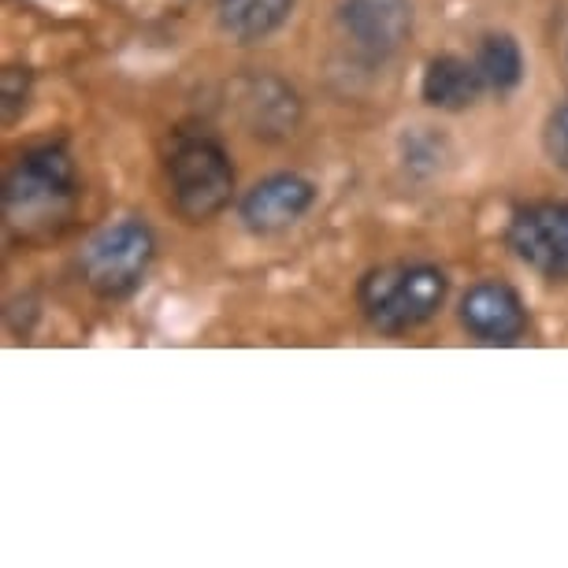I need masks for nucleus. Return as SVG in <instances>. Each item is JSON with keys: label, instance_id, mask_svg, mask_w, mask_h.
Instances as JSON below:
<instances>
[{"label": "nucleus", "instance_id": "nucleus-3", "mask_svg": "<svg viewBox=\"0 0 568 568\" xmlns=\"http://www.w3.org/2000/svg\"><path fill=\"white\" fill-rule=\"evenodd\" d=\"M164 179L171 209L186 223L216 220L234 197V164L209 134H179L164 156Z\"/></svg>", "mask_w": 568, "mask_h": 568}, {"label": "nucleus", "instance_id": "nucleus-8", "mask_svg": "<svg viewBox=\"0 0 568 568\" xmlns=\"http://www.w3.org/2000/svg\"><path fill=\"white\" fill-rule=\"evenodd\" d=\"M457 316L460 327L484 346H517L531 327L524 297L501 278H484V283L468 286Z\"/></svg>", "mask_w": 568, "mask_h": 568}, {"label": "nucleus", "instance_id": "nucleus-1", "mask_svg": "<svg viewBox=\"0 0 568 568\" xmlns=\"http://www.w3.org/2000/svg\"><path fill=\"white\" fill-rule=\"evenodd\" d=\"M79 171L63 145H38L8 168L4 175V223L19 242H45L68 227Z\"/></svg>", "mask_w": 568, "mask_h": 568}, {"label": "nucleus", "instance_id": "nucleus-9", "mask_svg": "<svg viewBox=\"0 0 568 568\" xmlns=\"http://www.w3.org/2000/svg\"><path fill=\"white\" fill-rule=\"evenodd\" d=\"M484 93H490L484 71L476 68V60L460 57V52H438V57L427 60L420 74V98L427 109L438 112H468Z\"/></svg>", "mask_w": 568, "mask_h": 568}, {"label": "nucleus", "instance_id": "nucleus-11", "mask_svg": "<svg viewBox=\"0 0 568 568\" xmlns=\"http://www.w3.org/2000/svg\"><path fill=\"white\" fill-rule=\"evenodd\" d=\"M297 0H216V23L234 45H256L286 27Z\"/></svg>", "mask_w": 568, "mask_h": 568}, {"label": "nucleus", "instance_id": "nucleus-10", "mask_svg": "<svg viewBox=\"0 0 568 568\" xmlns=\"http://www.w3.org/2000/svg\"><path fill=\"white\" fill-rule=\"evenodd\" d=\"M239 109L245 126L256 138H286L294 134V126L302 123V101L283 79L261 74V79H245L239 90Z\"/></svg>", "mask_w": 568, "mask_h": 568}, {"label": "nucleus", "instance_id": "nucleus-2", "mask_svg": "<svg viewBox=\"0 0 568 568\" xmlns=\"http://www.w3.org/2000/svg\"><path fill=\"white\" fill-rule=\"evenodd\" d=\"M449 297V278L443 267L424 261L379 264L364 272L357 283L361 316L379 335H409V331L432 324L438 308Z\"/></svg>", "mask_w": 568, "mask_h": 568}, {"label": "nucleus", "instance_id": "nucleus-13", "mask_svg": "<svg viewBox=\"0 0 568 568\" xmlns=\"http://www.w3.org/2000/svg\"><path fill=\"white\" fill-rule=\"evenodd\" d=\"M542 149H546V156H550L557 168L568 171V101L557 104V109L546 115V123H542Z\"/></svg>", "mask_w": 568, "mask_h": 568}, {"label": "nucleus", "instance_id": "nucleus-7", "mask_svg": "<svg viewBox=\"0 0 568 568\" xmlns=\"http://www.w3.org/2000/svg\"><path fill=\"white\" fill-rule=\"evenodd\" d=\"M316 205V182L297 171H275L261 182H253L239 201V220L250 234H278L291 231L305 212Z\"/></svg>", "mask_w": 568, "mask_h": 568}, {"label": "nucleus", "instance_id": "nucleus-12", "mask_svg": "<svg viewBox=\"0 0 568 568\" xmlns=\"http://www.w3.org/2000/svg\"><path fill=\"white\" fill-rule=\"evenodd\" d=\"M471 60H476V68L484 71L487 90L498 93V98H506V93L517 90V85L524 82V71H528L520 41L513 34H506V30H490V34L479 38Z\"/></svg>", "mask_w": 568, "mask_h": 568}, {"label": "nucleus", "instance_id": "nucleus-4", "mask_svg": "<svg viewBox=\"0 0 568 568\" xmlns=\"http://www.w3.org/2000/svg\"><path fill=\"white\" fill-rule=\"evenodd\" d=\"M156 261V234L145 220H115L93 231L79 250V275L104 302H123L145 283Z\"/></svg>", "mask_w": 568, "mask_h": 568}, {"label": "nucleus", "instance_id": "nucleus-6", "mask_svg": "<svg viewBox=\"0 0 568 568\" xmlns=\"http://www.w3.org/2000/svg\"><path fill=\"white\" fill-rule=\"evenodd\" d=\"M342 38L364 60H390L413 34V0H338L335 8Z\"/></svg>", "mask_w": 568, "mask_h": 568}, {"label": "nucleus", "instance_id": "nucleus-14", "mask_svg": "<svg viewBox=\"0 0 568 568\" xmlns=\"http://www.w3.org/2000/svg\"><path fill=\"white\" fill-rule=\"evenodd\" d=\"M0 98H4V123H16V112L27 109V98H30L27 68H8L4 71V90H0Z\"/></svg>", "mask_w": 568, "mask_h": 568}, {"label": "nucleus", "instance_id": "nucleus-5", "mask_svg": "<svg viewBox=\"0 0 568 568\" xmlns=\"http://www.w3.org/2000/svg\"><path fill=\"white\" fill-rule=\"evenodd\" d=\"M506 245L546 278H568V201H531L509 216Z\"/></svg>", "mask_w": 568, "mask_h": 568}]
</instances>
